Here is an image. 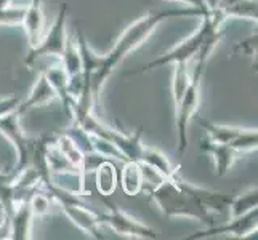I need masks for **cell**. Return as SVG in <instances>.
Wrapping results in <instances>:
<instances>
[{
  "label": "cell",
  "mask_w": 258,
  "mask_h": 240,
  "mask_svg": "<svg viewBox=\"0 0 258 240\" xmlns=\"http://www.w3.org/2000/svg\"><path fill=\"white\" fill-rule=\"evenodd\" d=\"M173 16H206V13L198 10V8H191V7L175 8V10L151 12V13L145 15L143 18L137 20L135 23H132L128 28L120 34V37L114 43V47L106 53V55H100L98 67L90 80V92H92L93 106L98 104L101 88L104 87L108 77L112 74V70L122 63V59L125 58L130 51L138 48L141 43H145V40L156 31V28L162 21L168 20V18H173Z\"/></svg>",
  "instance_id": "obj_1"
},
{
  "label": "cell",
  "mask_w": 258,
  "mask_h": 240,
  "mask_svg": "<svg viewBox=\"0 0 258 240\" xmlns=\"http://www.w3.org/2000/svg\"><path fill=\"white\" fill-rule=\"evenodd\" d=\"M148 195L157 203L162 215L167 218H191L206 224L207 227L215 224L213 221L215 215H212L198 199L192 197L188 191H184L176 183L175 176L170 180L164 178L161 184H157Z\"/></svg>",
  "instance_id": "obj_2"
},
{
  "label": "cell",
  "mask_w": 258,
  "mask_h": 240,
  "mask_svg": "<svg viewBox=\"0 0 258 240\" xmlns=\"http://www.w3.org/2000/svg\"><path fill=\"white\" fill-rule=\"evenodd\" d=\"M223 21L220 20V16H217L215 13H209L206 16H202V23L198 28L192 35L186 37L183 42L178 43L176 47H173L172 50L165 51L164 55L157 56L156 59L149 61L145 66H141L140 69L132 70L128 74H145L151 69H156V67H164L167 64H175V63H189V61L198 55V51L201 50L202 43L206 42V39L210 35L212 31H215L217 28H223Z\"/></svg>",
  "instance_id": "obj_3"
},
{
  "label": "cell",
  "mask_w": 258,
  "mask_h": 240,
  "mask_svg": "<svg viewBox=\"0 0 258 240\" xmlns=\"http://www.w3.org/2000/svg\"><path fill=\"white\" fill-rule=\"evenodd\" d=\"M68 10L69 5L63 4L59 7V12L55 18V21L50 26L47 32H43L40 42L34 48L29 50L28 56L24 58V66L31 69L39 58H47V56H55L61 58L66 47V23H68Z\"/></svg>",
  "instance_id": "obj_4"
},
{
  "label": "cell",
  "mask_w": 258,
  "mask_h": 240,
  "mask_svg": "<svg viewBox=\"0 0 258 240\" xmlns=\"http://www.w3.org/2000/svg\"><path fill=\"white\" fill-rule=\"evenodd\" d=\"M100 199L106 208L104 213H100L101 223L109 226L115 234L130 238H157V234L153 227H149L145 223L130 216L117 203H114L108 195H100Z\"/></svg>",
  "instance_id": "obj_5"
},
{
  "label": "cell",
  "mask_w": 258,
  "mask_h": 240,
  "mask_svg": "<svg viewBox=\"0 0 258 240\" xmlns=\"http://www.w3.org/2000/svg\"><path fill=\"white\" fill-rule=\"evenodd\" d=\"M20 119H21V114L16 109L10 114L4 115V117H0V131H2L4 136L15 146L16 155H18L16 167L12 172L13 175L20 173L23 168H26L31 164V154H32V144H34V139L24 135Z\"/></svg>",
  "instance_id": "obj_6"
},
{
  "label": "cell",
  "mask_w": 258,
  "mask_h": 240,
  "mask_svg": "<svg viewBox=\"0 0 258 240\" xmlns=\"http://www.w3.org/2000/svg\"><path fill=\"white\" fill-rule=\"evenodd\" d=\"M258 226V208H253L248 213L237 218H229L228 223L223 224H212L202 230H198L186 238L189 240H198V238H210L217 235H231L237 238H244L247 235H250L256 232Z\"/></svg>",
  "instance_id": "obj_7"
},
{
  "label": "cell",
  "mask_w": 258,
  "mask_h": 240,
  "mask_svg": "<svg viewBox=\"0 0 258 240\" xmlns=\"http://www.w3.org/2000/svg\"><path fill=\"white\" fill-rule=\"evenodd\" d=\"M63 64L66 74H68V85L71 96L77 101L79 96L84 92V67H82V58L79 53L77 43L73 42V39L66 40V47L63 51V56L59 58Z\"/></svg>",
  "instance_id": "obj_8"
},
{
  "label": "cell",
  "mask_w": 258,
  "mask_h": 240,
  "mask_svg": "<svg viewBox=\"0 0 258 240\" xmlns=\"http://www.w3.org/2000/svg\"><path fill=\"white\" fill-rule=\"evenodd\" d=\"M175 180L184 191H188L192 197L198 199L202 205L212 213V215H221L223 211H226L231 203V199H233V195H228V194L218 192V191H212L207 188H201V186H196L192 183L184 181L180 175H176Z\"/></svg>",
  "instance_id": "obj_9"
},
{
  "label": "cell",
  "mask_w": 258,
  "mask_h": 240,
  "mask_svg": "<svg viewBox=\"0 0 258 240\" xmlns=\"http://www.w3.org/2000/svg\"><path fill=\"white\" fill-rule=\"evenodd\" d=\"M42 74L47 77V80L50 82V85L53 87V90L56 93V98L63 103V109L64 114L69 117V120L73 119V114L76 109L77 101L74 100L69 93V85H68V74L63 67V64H56L42 70Z\"/></svg>",
  "instance_id": "obj_10"
},
{
  "label": "cell",
  "mask_w": 258,
  "mask_h": 240,
  "mask_svg": "<svg viewBox=\"0 0 258 240\" xmlns=\"http://www.w3.org/2000/svg\"><path fill=\"white\" fill-rule=\"evenodd\" d=\"M201 150L212 155L213 165H215V175L218 178H223L231 170V167L236 164V160L242 155L241 152H237V150L233 149L231 146L213 143V141H210L209 138L201 141Z\"/></svg>",
  "instance_id": "obj_11"
},
{
  "label": "cell",
  "mask_w": 258,
  "mask_h": 240,
  "mask_svg": "<svg viewBox=\"0 0 258 240\" xmlns=\"http://www.w3.org/2000/svg\"><path fill=\"white\" fill-rule=\"evenodd\" d=\"M212 13L220 16V20L223 23L231 20V18L256 21L258 5L256 0H218V5Z\"/></svg>",
  "instance_id": "obj_12"
},
{
  "label": "cell",
  "mask_w": 258,
  "mask_h": 240,
  "mask_svg": "<svg viewBox=\"0 0 258 240\" xmlns=\"http://www.w3.org/2000/svg\"><path fill=\"white\" fill-rule=\"evenodd\" d=\"M43 0H31L26 5L24 15L21 20V26L24 29L26 39L29 42V47L34 48L40 42L43 35V8H42Z\"/></svg>",
  "instance_id": "obj_13"
},
{
  "label": "cell",
  "mask_w": 258,
  "mask_h": 240,
  "mask_svg": "<svg viewBox=\"0 0 258 240\" xmlns=\"http://www.w3.org/2000/svg\"><path fill=\"white\" fill-rule=\"evenodd\" d=\"M53 100H56V93L55 90H53V87L50 85V82L47 80V77L40 74L39 78L35 80L34 87L31 88L29 95L24 98V100H21L20 106H18V112H20L21 115L26 114L28 111L37 108V106H42V104H47Z\"/></svg>",
  "instance_id": "obj_14"
},
{
  "label": "cell",
  "mask_w": 258,
  "mask_h": 240,
  "mask_svg": "<svg viewBox=\"0 0 258 240\" xmlns=\"http://www.w3.org/2000/svg\"><path fill=\"white\" fill-rule=\"evenodd\" d=\"M85 180H87V176L82 170H76V168H73V170L50 173L48 184L55 186V188L64 191V192L82 197V195L87 194Z\"/></svg>",
  "instance_id": "obj_15"
},
{
  "label": "cell",
  "mask_w": 258,
  "mask_h": 240,
  "mask_svg": "<svg viewBox=\"0 0 258 240\" xmlns=\"http://www.w3.org/2000/svg\"><path fill=\"white\" fill-rule=\"evenodd\" d=\"M10 229H12V238L13 240H29L31 229H32V219L34 213L31 210L29 200H24L16 203V207L10 216Z\"/></svg>",
  "instance_id": "obj_16"
},
{
  "label": "cell",
  "mask_w": 258,
  "mask_h": 240,
  "mask_svg": "<svg viewBox=\"0 0 258 240\" xmlns=\"http://www.w3.org/2000/svg\"><path fill=\"white\" fill-rule=\"evenodd\" d=\"M140 162H143V164L149 165L151 168H154L159 175H162L164 178H167V180H170V178L180 173V165L172 164L170 158H168L162 150L146 146V144L143 146V152H141Z\"/></svg>",
  "instance_id": "obj_17"
},
{
  "label": "cell",
  "mask_w": 258,
  "mask_h": 240,
  "mask_svg": "<svg viewBox=\"0 0 258 240\" xmlns=\"http://www.w3.org/2000/svg\"><path fill=\"white\" fill-rule=\"evenodd\" d=\"M122 172L119 178V184L128 197H135L140 192H143V173L141 165L137 160H125L122 162Z\"/></svg>",
  "instance_id": "obj_18"
},
{
  "label": "cell",
  "mask_w": 258,
  "mask_h": 240,
  "mask_svg": "<svg viewBox=\"0 0 258 240\" xmlns=\"http://www.w3.org/2000/svg\"><path fill=\"white\" fill-rule=\"evenodd\" d=\"M93 173H95V188L98 194L111 197L119 184V175H117V170H115L114 162L109 158H104L103 162H100V165L95 168Z\"/></svg>",
  "instance_id": "obj_19"
},
{
  "label": "cell",
  "mask_w": 258,
  "mask_h": 240,
  "mask_svg": "<svg viewBox=\"0 0 258 240\" xmlns=\"http://www.w3.org/2000/svg\"><path fill=\"white\" fill-rule=\"evenodd\" d=\"M201 127L204 128L210 141L220 144H231L244 131V128L241 127L221 125V123H213L210 120H201Z\"/></svg>",
  "instance_id": "obj_20"
},
{
  "label": "cell",
  "mask_w": 258,
  "mask_h": 240,
  "mask_svg": "<svg viewBox=\"0 0 258 240\" xmlns=\"http://www.w3.org/2000/svg\"><path fill=\"white\" fill-rule=\"evenodd\" d=\"M55 143L58 149L61 150V154L66 157L68 162L73 165L77 170H82L84 167V160H85V152L79 147V144L71 138L66 131H61L55 136Z\"/></svg>",
  "instance_id": "obj_21"
},
{
  "label": "cell",
  "mask_w": 258,
  "mask_h": 240,
  "mask_svg": "<svg viewBox=\"0 0 258 240\" xmlns=\"http://www.w3.org/2000/svg\"><path fill=\"white\" fill-rule=\"evenodd\" d=\"M253 208H258V189H256V186L255 188H250L245 192H242V194H239V195H233V199H231V203L228 207L229 218L242 216Z\"/></svg>",
  "instance_id": "obj_22"
},
{
  "label": "cell",
  "mask_w": 258,
  "mask_h": 240,
  "mask_svg": "<svg viewBox=\"0 0 258 240\" xmlns=\"http://www.w3.org/2000/svg\"><path fill=\"white\" fill-rule=\"evenodd\" d=\"M173 66L175 67H173V78H172V98H173V104L176 106L191 82V74H189V64L184 63V61L175 63Z\"/></svg>",
  "instance_id": "obj_23"
},
{
  "label": "cell",
  "mask_w": 258,
  "mask_h": 240,
  "mask_svg": "<svg viewBox=\"0 0 258 240\" xmlns=\"http://www.w3.org/2000/svg\"><path fill=\"white\" fill-rule=\"evenodd\" d=\"M0 207L5 216H10L16 207L12 172H0Z\"/></svg>",
  "instance_id": "obj_24"
},
{
  "label": "cell",
  "mask_w": 258,
  "mask_h": 240,
  "mask_svg": "<svg viewBox=\"0 0 258 240\" xmlns=\"http://www.w3.org/2000/svg\"><path fill=\"white\" fill-rule=\"evenodd\" d=\"M55 203L56 202L53 200V197L45 189H43V186H40V188L35 191L29 199V205H31V210L34 213V218L50 215Z\"/></svg>",
  "instance_id": "obj_25"
},
{
  "label": "cell",
  "mask_w": 258,
  "mask_h": 240,
  "mask_svg": "<svg viewBox=\"0 0 258 240\" xmlns=\"http://www.w3.org/2000/svg\"><path fill=\"white\" fill-rule=\"evenodd\" d=\"M15 0H0V26L21 24L24 7H15Z\"/></svg>",
  "instance_id": "obj_26"
},
{
  "label": "cell",
  "mask_w": 258,
  "mask_h": 240,
  "mask_svg": "<svg viewBox=\"0 0 258 240\" xmlns=\"http://www.w3.org/2000/svg\"><path fill=\"white\" fill-rule=\"evenodd\" d=\"M21 103L20 96H8V98H0V117L13 112L15 109H18V106Z\"/></svg>",
  "instance_id": "obj_27"
},
{
  "label": "cell",
  "mask_w": 258,
  "mask_h": 240,
  "mask_svg": "<svg viewBox=\"0 0 258 240\" xmlns=\"http://www.w3.org/2000/svg\"><path fill=\"white\" fill-rule=\"evenodd\" d=\"M167 2H178V4H183L186 7H191V8H198V10L204 12L206 15L210 13V10L207 8L206 0H167Z\"/></svg>",
  "instance_id": "obj_28"
},
{
  "label": "cell",
  "mask_w": 258,
  "mask_h": 240,
  "mask_svg": "<svg viewBox=\"0 0 258 240\" xmlns=\"http://www.w3.org/2000/svg\"><path fill=\"white\" fill-rule=\"evenodd\" d=\"M237 47H244V50H242L244 55H253V51H256V34L250 35L247 40L239 43Z\"/></svg>",
  "instance_id": "obj_29"
},
{
  "label": "cell",
  "mask_w": 258,
  "mask_h": 240,
  "mask_svg": "<svg viewBox=\"0 0 258 240\" xmlns=\"http://www.w3.org/2000/svg\"><path fill=\"white\" fill-rule=\"evenodd\" d=\"M12 238V229H10V219L4 215L0 221V240H10Z\"/></svg>",
  "instance_id": "obj_30"
},
{
  "label": "cell",
  "mask_w": 258,
  "mask_h": 240,
  "mask_svg": "<svg viewBox=\"0 0 258 240\" xmlns=\"http://www.w3.org/2000/svg\"><path fill=\"white\" fill-rule=\"evenodd\" d=\"M206 4H207V8L210 12H213L217 8V5H218V0H206Z\"/></svg>",
  "instance_id": "obj_31"
}]
</instances>
